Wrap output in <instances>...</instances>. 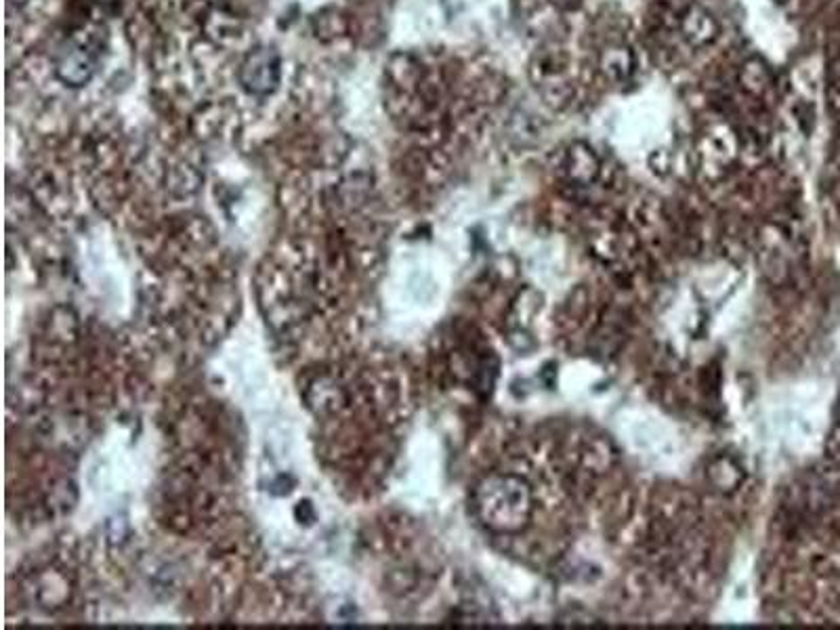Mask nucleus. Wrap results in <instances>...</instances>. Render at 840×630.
<instances>
[{"label":"nucleus","instance_id":"1","mask_svg":"<svg viewBox=\"0 0 840 630\" xmlns=\"http://www.w3.org/2000/svg\"><path fill=\"white\" fill-rule=\"evenodd\" d=\"M477 513L494 532H521L534 513L532 490L517 475H490L477 488Z\"/></svg>","mask_w":840,"mask_h":630},{"label":"nucleus","instance_id":"2","mask_svg":"<svg viewBox=\"0 0 840 630\" xmlns=\"http://www.w3.org/2000/svg\"><path fill=\"white\" fill-rule=\"evenodd\" d=\"M95 45L91 40H72L70 45L61 51V57L57 61V76L72 84V87H80V84L89 82L95 72Z\"/></svg>","mask_w":840,"mask_h":630},{"label":"nucleus","instance_id":"3","mask_svg":"<svg viewBox=\"0 0 840 630\" xmlns=\"http://www.w3.org/2000/svg\"><path fill=\"white\" fill-rule=\"evenodd\" d=\"M242 82L252 93H267L278 84L280 61L278 55L269 49H259L252 53L240 72Z\"/></svg>","mask_w":840,"mask_h":630},{"label":"nucleus","instance_id":"4","mask_svg":"<svg viewBox=\"0 0 840 630\" xmlns=\"http://www.w3.org/2000/svg\"><path fill=\"white\" fill-rule=\"evenodd\" d=\"M565 171H567V175H570L572 181L588 183V181H593L599 173V160L591 150H588L586 145L578 143V145L572 147L570 154H567Z\"/></svg>","mask_w":840,"mask_h":630},{"label":"nucleus","instance_id":"5","mask_svg":"<svg viewBox=\"0 0 840 630\" xmlns=\"http://www.w3.org/2000/svg\"><path fill=\"white\" fill-rule=\"evenodd\" d=\"M683 36L691 45L704 47L717 36V24H714V19L708 13L700 9H691L683 19Z\"/></svg>","mask_w":840,"mask_h":630},{"label":"nucleus","instance_id":"6","mask_svg":"<svg viewBox=\"0 0 840 630\" xmlns=\"http://www.w3.org/2000/svg\"><path fill=\"white\" fill-rule=\"evenodd\" d=\"M708 477L719 490L729 492V490H735L740 486L744 475H742V469L735 465V460H731L727 456H721L710 465Z\"/></svg>","mask_w":840,"mask_h":630},{"label":"nucleus","instance_id":"7","mask_svg":"<svg viewBox=\"0 0 840 630\" xmlns=\"http://www.w3.org/2000/svg\"><path fill=\"white\" fill-rule=\"evenodd\" d=\"M633 70V57L626 49H609L603 57V72L614 78V80H622L630 74Z\"/></svg>","mask_w":840,"mask_h":630}]
</instances>
